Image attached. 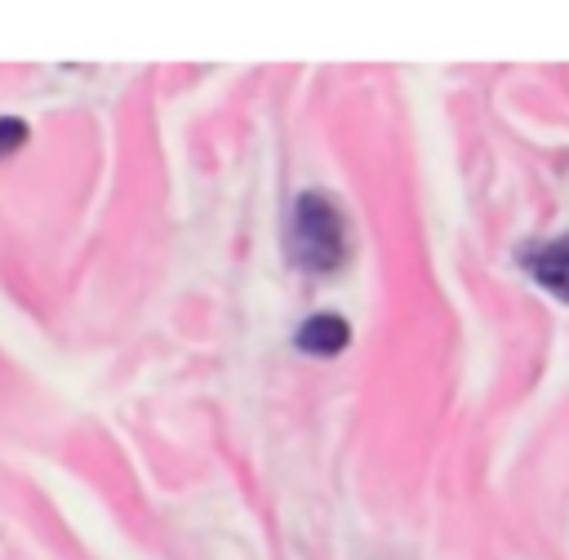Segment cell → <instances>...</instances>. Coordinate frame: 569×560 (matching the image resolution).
<instances>
[{
	"mask_svg": "<svg viewBox=\"0 0 569 560\" xmlns=\"http://www.w3.org/2000/svg\"><path fill=\"white\" fill-rule=\"evenodd\" d=\"M289 258L302 271L329 276L347 262V218L325 191H302L289 209Z\"/></svg>",
	"mask_w": 569,
	"mask_h": 560,
	"instance_id": "1",
	"label": "cell"
},
{
	"mask_svg": "<svg viewBox=\"0 0 569 560\" xmlns=\"http://www.w3.org/2000/svg\"><path fill=\"white\" fill-rule=\"evenodd\" d=\"M293 342H298L302 356H320V360H329V356H338V351L351 342V324H347L342 316L320 311V316H311V320L298 324Z\"/></svg>",
	"mask_w": 569,
	"mask_h": 560,
	"instance_id": "2",
	"label": "cell"
},
{
	"mask_svg": "<svg viewBox=\"0 0 569 560\" xmlns=\"http://www.w3.org/2000/svg\"><path fill=\"white\" fill-rule=\"evenodd\" d=\"M529 271H533V280H538L542 289H551L556 298L569 302V236L547 240L542 249H533V253H529Z\"/></svg>",
	"mask_w": 569,
	"mask_h": 560,
	"instance_id": "3",
	"label": "cell"
},
{
	"mask_svg": "<svg viewBox=\"0 0 569 560\" xmlns=\"http://www.w3.org/2000/svg\"><path fill=\"white\" fill-rule=\"evenodd\" d=\"M27 142V120L22 116H0V156H13Z\"/></svg>",
	"mask_w": 569,
	"mask_h": 560,
	"instance_id": "4",
	"label": "cell"
}]
</instances>
